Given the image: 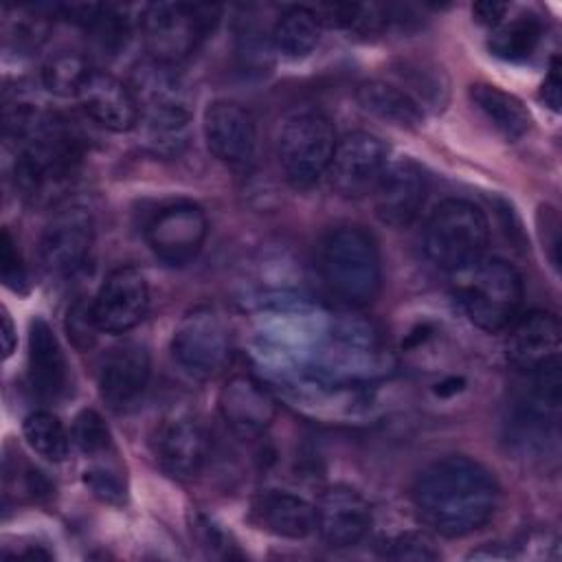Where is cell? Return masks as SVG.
Returning a JSON list of instances; mask_svg holds the SVG:
<instances>
[{"label":"cell","instance_id":"cell-1","mask_svg":"<svg viewBox=\"0 0 562 562\" xmlns=\"http://www.w3.org/2000/svg\"><path fill=\"white\" fill-rule=\"evenodd\" d=\"M411 503L426 529L443 538H461L494 518L501 503V485L476 459L448 454L417 474L411 487Z\"/></svg>","mask_w":562,"mask_h":562},{"label":"cell","instance_id":"cell-2","mask_svg":"<svg viewBox=\"0 0 562 562\" xmlns=\"http://www.w3.org/2000/svg\"><path fill=\"white\" fill-rule=\"evenodd\" d=\"M7 136L15 140V184L31 200H53L79 165V138L57 114L31 103H9Z\"/></svg>","mask_w":562,"mask_h":562},{"label":"cell","instance_id":"cell-3","mask_svg":"<svg viewBox=\"0 0 562 562\" xmlns=\"http://www.w3.org/2000/svg\"><path fill=\"white\" fill-rule=\"evenodd\" d=\"M318 270L329 294L351 307L373 303L382 290L378 244L373 235L358 224H340L323 235Z\"/></svg>","mask_w":562,"mask_h":562},{"label":"cell","instance_id":"cell-4","mask_svg":"<svg viewBox=\"0 0 562 562\" xmlns=\"http://www.w3.org/2000/svg\"><path fill=\"white\" fill-rule=\"evenodd\" d=\"M147 138L156 151H178L191 121V92L173 66L147 59L130 83Z\"/></svg>","mask_w":562,"mask_h":562},{"label":"cell","instance_id":"cell-5","mask_svg":"<svg viewBox=\"0 0 562 562\" xmlns=\"http://www.w3.org/2000/svg\"><path fill=\"white\" fill-rule=\"evenodd\" d=\"M457 277L459 303L479 329L496 334L507 329L520 316L525 283L509 261L483 257Z\"/></svg>","mask_w":562,"mask_h":562},{"label":"cell","instance_id":"cell-6","mask_svg":"<svg viewBox=\"0 0 562 562\" xmlns=\"http://www.w3.org/2000/svg\"><path fill=\"white\" fill-rule=\"evenodd\" d=\"M490 239L485 213L468 200H443L424 228L426 257L446 272L459 274L483 259Z\"/></svg>","mask_w":562,"mask_h":562},{"label":"cell","instance_id":"cell-7","mask_svg":"<svg viewBox=\"0 0 562 562\" xmlns=\"http://www.w3.org/2000/svg\"><path fill=\"white\" fill-rule=\"evenodd\" d=\"M220 20V7L189 2L147 4L140 33L149 59L176 66L193 55Z\"/></svg>","mask_w":562,"mask_h":562},{"label":"cell","instance_id":"cell-8","mask_svg":"<svg viewBox=\"0 0 562 562\" xmlns=\"http://www.w3.org/2000/svg\"><path fill=\"white\" fill-rule=\"evenodd\" d=\"M334 123L316 110H301L283 119L277 134V162L288 184L312 187L327 173L336 149Z\"/></svg>","mask_w":562,"mask_h":562},{"label":"cell","instance_id":"cell-9","mask_svg":"<svg viewBox=\"0 0 562 562\" xmlns=\"http://www.w3.org/2000/svg\"><path fill=\"white\" fill-rule=\"evenodd\" d=\"M171 356L189 375L209 380L231 360V336L224 318L209 305L189 310L171 336Z\"/></svg>","mask_w":562,"mask_h":562},{"label":"cell","instance_id":"cell-10","mask_svg":"<svg viewBox=\"0 0 562 562\" xmlns=\"http://www.w3.org/2000/svg\"><path fill=\"white\" fill-rule=\"evenodd\" d=\"M209 233L204 211L193 202H171L162 206L145 226L149 250L167 266L189 263L202 248Z\"/></svg>","mask_w":562,"mask_h":562},{"label":"cell","instance_id":"cell-11","mask_svg":"<svg viewBox=\"0 0 562 562\" xmlns=\"http://www.w3.org/2000/svg\"><path fill=\"white\" fill-rule=\"evenodd\" d=\"M149 285L145 274L134 266L114 268L99 285L90 312L99 331L125 334L147 314Z\"/></svg>","mask_w":562,"mask_h":562},{"label":"cell","instance_id":"cell-12","mask_svg":"<svg viewBox=\"0 0 562 562\" xmlns=\"http://www.w3.org/2000/svg\"><path fill=\"white\" fill-rule=\"evenodd\" d=\"M149 448L169 476L193 479L209 457V432L191 413H173L160 419L149 437Z\"/></svg>","mask_w":562,"mask_h":562},{"label":"cell","instance_id":"cell-13","mask_svg":"<svg viewBox=\"0 0 562 562\" xmlns=\"http://www.w3.org/2000/svg\"><path fill=\"white\" fill-rule=\"evenodd\" d=\"M386 165V147L378 136L360 130L349 132L336 143L327 169L329 184L345 198H362L373 193Z\"/></svg>","mask_w":562,"mask_h":562},{"label":"cell","instance_id":"cell-14","mask_svg":"<svg viewBox=\"0 0 562 562\" xmlns=\"http://www.w3.org/2000/svg\"><path fill=\"white\" fill-rule=\"evenodd\" d=\"M94 241L92 213L81 204L59 209L42 231L40 259L42 266L57 277L77 272Z\"/></svg>","mask_w":562,"mask_h":562},{"label":"cell","instance_id":"cell-15","mask_svg":"<svg viewBox=\"0 0 562 562\" xmlns=\"http://www.w3.org/2000/svg\"><path fill=\"white\" fill-rule=\"evenodd\" d=\"M202 132L209 151L233 167H246L257 156V123L250 110L237 101L217 99L206 105Z\"/></svg>","mask_w":562,"mask_h":562},{"label":"cell","instance_id":"cell-16","mask_svg":"<svg viewBox=\"0 0 562 562\" xmlns=\"http://www.w3.org/2000/svg\"><path fill=\"white\" fill-rule=\"evenodd\" d=\"M151 375L149 351L140 342L112 347L99 364V395L116 413L132 411L145 395Z\"/></svg>","mask_w":562,"mask_h":562},{"label":"cell","instance_id":"cell-17","mask_svg":"<svg viewBox=\"0 0 562 562\" xmlns=\"http://www.w3.org/2000/svg\"><path fill=\"white\" fill-rule=\"evenodd\" d=\"M505 353L514 369L533 373L560 364L562 329L555 314L533 310L518 316L509 327Z\"/></svg>","mask_w":562,"mask_h":562},{"label":"cell","instance_id":"cell-18","mask_svg":"<svg viewBox=\"0 0 562 562\" xmlns=\"http://www.w3.org/2000/svg\"><path fill=\"white\" fill-rule=\"evenodd\" d=\"M316 531L331 549L358 544L371 529V507L367 498L349 485L327 487L316 505Z\"/></svg>","mask_w":562,"mask_h":562},{"label":"cell","instance_id":"cell-19","mask_svg":"<svg viewBox=\"0 0 562 562\" xmlns=\"http://www.w3.org/2000/svg\"><path fill=\"white\" fill-rule=\"evenodd\" d=\"M426 191V176L417 162L408 158L393 160L373 189L375 215L393 228H404L419 215Z\"/></svg>","mask_w":562,"mask_h":562},{"label":"cell","instance_id":"cell-20","mask_svg":"<svg viewBox=\"0 0 562 562\" xmlns=\"http://www.w3.org/2000/svg\"><path fill=\"white\" fill-rule=\"evenodd\" d=\"M77 99L83 112L110 132H130L140 119L132 88L97 68L83 81Z\"/></svg>","mask_w":562,"mask_h":562},{"label":"cell","instance_id":"cell-21","mask_svg":"<svg viewBox=\"0 0 562 562\" xmlns=\"http://www.w3.org/2000/svg\"><path fill=\"white\" fill-rule=\"evenodd\" d=\"M29 382L37 397L59 400L68 389V362L50 325L35 316L29 325Z\"/></svg>","mask_w":562,"mask_h":562},{"label":"cell","instance_id":"cell-22","mask_svg":"<svg viewBox=\"0 0 562 562\" xmlns=\"http://www.w3.org/2000/svg\"><path fill=\"white\" fill-rule=\"evenodd\" d=\"M220 413L235 432L255 437L272 424L277 404L257 380L235 375L220 393Z\"/></svg>","mask_w":562,"mask_h":562},{"label":"cell","instance_id":"cell-23","mask_svg":"<svg viewBox=\"0 0 562 562\" xmlns=\"http://www.w3.org/2000/svg\"><path fill=\"white\" fill-rule=\"evenodd\" d=\"M252 516L257 525H261V529L292 540L305 538L316 531L314 505L292 492H261L252 503Z\"/></svg>","mask_w":562,"mask_h":562},{"label":"cell","instance_id":"cell-24","mask_svg":"<svg viewBox=\"0 0 562 562\" xmlns=\"http://www.w3.org/2000/svg\"><path fill=\"white\" fill-rule=\"evenodd\" d=\"M356 99L360 108L369 114L400 127H417L424 121V105L413 94H408L400 83L393 81H362L356 88Z\"/></svg>","mask_w":562,"mask_h":562},{"label":"cell","instance_id":"cell-25","mask_svg":"<svg viewBox=\"0 0 562 562\" xmlns=\"http://www.w3.org/2000/svg\"><path fill=\"white\" fill-rule=\"evenodd\" d=\"M470 101L507 140H516L531 127V116L520 99L492 83H472Z\"/></svg>","mask_w":562,"mask_h":562},{"label":"cell","instance_id":"cell-26","mask_svg":"<svg viewBox=\"0 0 562 562\" xmlns=\"http://www.w3.org/2000/svg\"><path fill=\"white\" fill-rule=\"evenodd\" d=\"M321 22L314 9L292 7L279 15L272 26L270 40L279 55L288 59H301L310 55L321 40Z\"/></svg>","mask_w":562,"mask_h":562},{"label":"cell","instance_id":"cell-27","mask_svg":"<svg viewBox=\"0 0 562 562\" xmlns=\"http://www.w3.org/2000/svg\"><path fill=\"white\" fill-rule=\"evenodd\" d=\"M542 40V22L536 15H518L507 24H498L487 40L492 55L507 61H522L533 55Z\"/></svg>","mask_w":562,"mask_h":562},{"label":"cell","instance_id":"cell-28","mask_svg":"<svg viewBox=\"0 0 562 562\" xmlns=\"http://www.w3.org/2000/svg\"><path fill=\"white\" fill-rule=\"evenodd\" d=\"M22 435L31 450L44 457L46 461L59 463L68 457L70 437L59 417L48 411H35L26 415L22 422Z\"/></svg>","mask_w":562,"mask_h":562},{"label":"cell","instance_id":"cell-29","mask_svg":"<svg viewBox=\"0 0 562 562\" xmlns=\"http://www.w3.org/2000/svg\"><path fill=\"white\" fill-rule=\"evenodd\" d=\"M94 68L90 61L77 53H59L50 57L42 68V83L48 92L57 97H75L79 94L83 81Z\"/></svg>","mask_w":562,"mask_h":562},{"label":"cell","instance_id":"cell-30","mask_svg":"<svg viewBox=\"0 0 562 562\" xmlns=\"http://www.w3.org/2000/svg\"><path fill=\"white\" fill-rule=\"evenodd\" d=\"M72 439L79 446V450L83 454H90V457L101 454V452H105L112 446L110 430H108L103 417L97 411H92V408H83L75 417Z\"/></svg>","mask_w":562,"mask_h":562},{"label":"cell","instance_id":"cell-31","mask_svg":"<svg viewBox=\"0 0 562 562\" xmlns=\"http://www.w3.org/2000/svg\"><path fill=\"white\" fill-rule=\"evenodd\" d=\"M384 558L389 560H417L430 562L439 560L441 551L435 547V540L426 531H404L384 542Z\"/></svg>","mask_w":562,"mask_h":562},{"label":"cell","instance_id":"cell-32","mask_svg":"<svg viewBox=\"0 0 562 562\" xmlns=\"http://www.w3.org/2000/svg\"><path fill=\"white\" fill-rule=\"evenodd\" d=\"M0 270H2V281L9 290H13V292L26 290V281H29L26 268H24L20 250L7 228L2 231V239H0Z\"/></svg>","mask_w":562,"mask_h":562},{"label":"cell","instance_id":"cell-33","mask_svg":"<svg viewBox=\"0 0 562 562\" xmlns=\"http://www.w3.org/2000/svg\"><path fill=\"white\" fill-rule=\"evenodd\" d=\"M66 329H68V336L72 338V342H75L79 349L92 347V345H94V338H97L94 331H99V329H97V325H94L90 305H86L83 301H77L75 305H70L68 316H66Z\"/></svg>","mask_w":562,"mask_h":562},{"label":"cell","instance_id":"cell-34","mask_svg":"<svg viewBox=\"0 0 562 562\" xmlns=\"http://www.w3.org/2000/svg\"><path fill=\"white\" fill-rule=\"evenodd\" d=\"M86 485L105 503H121L125 498L123 481L108 468H92L86 472Z\"/></svg>","mask_w":562,"mask_h":562},{"label":"cell","instance_id":"cell-35","mask_svg":"<svg viewBox=\"0 0 562 562\" xmlns=\"http://www.w3.org/2000/svg\"><path fill=\"white\" fill-rule=\"evenodd\" d=\"M560 88H562V81H560V66H558V59H553V61H551V68H549V75L544 77L542 88H540V99H542L544 105H549L553 112L560 110Z\"/></svg>","mask_w":562,"mask_h":562},{"label":"cell","instance_id":"cell-36","mask_svg":"<svg viewBox=\"0 0 562 562\" xmlns=\"http://www.w3.org/2000/svg\"><path fill=\"white\" fill-rule=\"evenodd\" d=\"M507 4L503 2H476L472 7V15L476 18V22L485 24V26H498L507 13Z\"/></svg>","mask_w":562,"mask_h":562},{"label":"cell","instance_id":"cell-37","mask_svg":"<svg viewBox=\"0 0 562 562\" xmlns=\"http://www.w3.org/2000/svg\"><path fill=\"white\" fill-rule=\"evenodd\" d=\"M2 349H4V358H9L15 349V327L7 310H2Z\"/></svg>","mask_w":562,"mask_h":562},{"label":"cell","instance_id":"cell-38","mask_svg":"<svg viewBox=\"0 0 562 562\" xmlns=\"http://www.w3.org/2000/svg\"><path fill=\"white\" fill-rule=\"evenodd\" d=\"M470 558H509V551H472Z\"/></svg>","mask_w":562,"mask_h":562}]
</instances>
